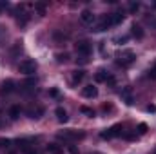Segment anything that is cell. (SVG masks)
<instances>
[{"instance_id": "obj_4", "label": "cell", "mask_w": 156, "mask_h": 154, "mask_svg": "<svg viewBox=\"0 0 156 154\" xmlns=\"http://www.w3.org/2000/svg\"><path fill=\"white\" fill-rule=\"evenodd\" d=\"M83 136H85V132H82V131H64V132H58L60 140H82Z\"/></svg>"}, {"instance_id": "obj_27", "label": "cell", "mask_w": 156, "mask_h": 154, "mask_svg": "<svg viewBox=\"0 0 156 154\" xmlns=\"http://www.w3.org/2000/svg\"><path fill=\"white\" fill-rule=\"evenodd\" d=\"M9 140L7 138H0V149H5V147H9Z\"/></svg>"}, {"instance_id": "obj_13", "label": "cell", "mask_w": 156, "mask_h": 154, "mask_svg": "<svg viewBox=\"0 0 156 154\" xmlns=\"http://www.w3.org/2000/svg\"><path fill=\"white\" fill-rule=\"evenodd\" d=\"M35 85H37V80H26V82L20 83V89H22L24 93H29V91L35 89Z\"/></svg>"}, {"instance_id": "obj_30", "label": "cell", "mask_w": 156, "mask_h": 154, "mask_svg": "<svg viewBox=\"0 0 156 154\" xmlns=\"http://www.w3.org/2000/svg\"><path fill=\"white\" fill-rule=\"evenodd\" d=\"M105 83L113 87V85H115V76H111V75H109V78H107V82H105Z\"/></svg>"}, {"instance_id": "obj_11", "label": "cell", "mask_w": 156, "mask_h": 154, "mask_svg": "<svg viewBox=\"0 0 156 154\" xmlns=\"http://www.w3.org/2000/svg\"><path fill=\"white\" fill-rule=\"evenodd\" d=\"M80 20H82L83 24H93V22H94V15H93V11L83 9V11L80 13Z\"/></svg>"}, {"instance_id": "obj_3", "label": "cell", "mask_w": 156, "mask_h": 154, "mask_svg": "<svg viewBox=\"0 0 156 154\" xmlns=\"http://www.w3.org/2000/svg\"><path fill=\"white\" fill-rule=\"evenodd\" d=\"M122 134H123V127H122V123H116V125L105 129L100 136H102L104 140H111V138H118V136H122Z\"/></svg>"}, {"instance_id": "obj_23", "label": "cell", "mask_w": 156, "mask_h": 154, "mask_svg": "<svg viewBox=\"0 0 156 154\" xmlns=\"http://www.w3.org/2000/svg\"><path fill=\"white\" fill-rule=\"evenodd\" d=\"M136 131H138V136H144V134H145V132H147V131H149V127H147V125H145V123H140V125H138V129H136Z\"/></svg>"}, {"instance_id": "obj_20", "label": "cell", "mask_w": 156, "mask_h": 154, "mask_svg": "<svg viewBox=\"0 0 156 154\" xmlns=\"http://www.w3.org/2000/svg\"><path fill=\"white\" fill-rule=\"evenodd\" d=\"M16 22H18L20 26H26V22H27V15H26V13H22V7L18 9V15H16Z\"/></svg>"}, {"instance_id": "obj_29", "label": "cell", "mask_w": 156, "mask_h": 154, "mask_svg": "<svg viewBox=\"0 0 156 154\" xmlns=\"http://www.w3.org/2000/svg\"><path fill=\"white\" fill-rule=\"evenodd\" d=\"M67 151H69L71 154H78V149L75 147V145H67Z\"/></svg>"}, {"instance_id": "obj_19", "label": "cell", "mask_w": 156, "mask_h": 154, "mask_svg": "<svg viewBox=\"0 0 156 154\" xmlns=\"http://www.w3.org/2000/svg\"><path fill=\"white\" fill-rule=\"evenodd\" d=\"M94 78H96V82H107V78H109V73L105 71V69H98L96 71V75H94Z\"/></svg>"}, {"instance_id": "obj_15", "label": "cell", "mask_w": 156, "mask_h": 154, "mask_svg": "<svg viewBox=\"0 0 156 154\" xmlns=\"http://www.w3.org/2000/svg\"><path fill=\"white\" fill-rule=\"evenodd\" d=\"M9 118L11 120H18L20 114H22V109H20V105H13V107H9Z\"/></svg>"}, {"instance_id": "obj_7", "label": "cell", "mask_w": 156, "mask_h": 154, "mask_svg": "<svg viewBox=\"0 0 156 154\" xmlns=\"http://www.w3.org/2000/svg\"><path fill=\"white\" fill-rule=\"evenodd\" d=\"M120 96H122V100H123L127 105H133V103H134V96H133V89H131V87H123L122 93H120Z\"/></svg>"}, {"instance_id": "obj_18", "label": "cell", "mask_w": 156, "mask_h": 154, "mask_svg": "<svg viewBox=\"0 0 156 154\" xmlns=\"http://www.w3.org/2000/svg\"><path fill=\"white\" fill-rule=\"evenodd\" d=\"M55 114H56V120H58L60 123H66V121H67V113H66V109L58 107V109L55 111Z\"/></svg>"}, {"instance_id": "obj_22", "label": "cell", "mask_w": 156, "mask_h": 154, "mask_svg": "<svg viewBox=\"0 0 156 154\" xmlns=\"http://www.w3.org/2000/svg\"><path fill=\"white\" fill-rule=\"evenodd\" d=\"M67 58H69L67 53H58V54H56V62H58V64H66Z\"/></svg>"}, {"instance_id": "obj_33", "label": "cell", "mask_w": 156, "mask_h": 154, "mask_svg": "<svg viewBox=\"0 0 156 154\" xmlns=\"http://www.w3.org/2000/svg\"><path fill=\"white\" fill-rule=\"evenodd\" d=\"M153 7H154V9H156V2H154V4H153Z\"/></svg>"}, {"instance_id": "obj_17", "label": "cell", "mask_w": 156, "mask_h": 154, "mask_svg": "<svg viewBox=\"0 0 156 154\" xmlns=\"http://www.w3.org/2000/svg\"><path fill=\"white\" fill-rule=\"evenodd\" d=\"M131 35H133L136 40H142V38H144V29H142L140 26L133 24V27H131Z\"/></svg>"}, {"instance_id": "obj_31", "label": "cell", "mask_w": 156, "mask_h": 154, "mask_svg": "<svg viewBox=\"0 0 156 154\" xmlns=\"http://www.w3.org/2000/svg\"><path fill=\"white\" fill-rule=\"evenodd\" d=\"M76 62H80V64H87V58H85V56H80V58H76Z\"/></svg>"}, {"instance_id": "obj_26", "label": "cell", "mask_w": 156, "mask_h": 154, "mask_svg": "<svg viewBox=\"0 0 156 154\" xmlns=\"http://www.w3.org/2000/svg\"><path fill=\"white\" fill-rule=\"evenodd\" d=\"M80 111H82V113H83V114L91 116V118H93V116H94V111H93V109H89V107H80Z\"/></svg>"}, {"instance_id": "obj_1", "label": "cell", "mask_w": 156, "mask_h": 154, "mask_svg": "<svg viewBox=\"0 0 156 154\" xmlns=\"http://www.w3.org/2000/svg\"><path fill=\"white\" fill-rule=\"evenodd\" d=\"M134 53L133 51H129V49H125V51H120L116 54V65L120 67H129L133 62H134Z\"/></svg>"}, {"instance_id": "obj_6", "label": "cell", "mask_w": 156, "mask_h": 154, "mask_svg": "<svg viewBox=\"0 0 156 154\" xmlns=\"http://www.w3.org/2000/svg\"><path fill=\"white\" fill-rule=\"evenodd\" d=\"M15 91H16V87H15V82H13V80L2 82V85H0V94H2V96L11 94V93H15Z\"/></svg>"}, {"instance_id": "obj_24", "label": "cell", "mask_w": 156, "mask_h": 154, "mask_svg": "<svg viewBox=\"0 0 156 154\" xmlns=\"http://www.w3.org/2000/svg\"><path fill=\"white\" fill-rule=\"evenodd\" d=\"M35 9L38 11L40 15H45V4H42V2H38V4H35Z\"/></svg>"}, {"instance_id": "obj_9", "label": "cell", "mask_w": 156, "mask_h": 154, "mask_svg": "<svg viewBox=\"0 0 156 154\" xmlns=\"http://www.w3.org/2000/svg\"><path fill=\"white\" fill-rule=\"evenodd\" d=\"M107 27H111V22H109V16H104L100 22H96V24H94L93 31H98V33H100V31H105Z\"/></svg>"}, {"instance_id": "obj_32", "label": "cell", "mask_w": 156, "mask_h": 154, "mask_svg": "<svg viewBox=\"0 0 156 154\" xmlns=\"http://www.w3.org/2000/svg\"><path fill=\"white\" fill-rule=\"evenodd\" d=\"M147 111H149V113H154L156 107H154V105H149V107H147Z\"/></svg>"}, {"instance_id": "obj_8", "label": "cell", "mask_w": 156, "mask_h": 154, "mask_svg": "<svg viewBox=\"0 0 156 154\" xmlns=\"http://www.w3.org/2000/svg\"><path fill=\"white\" fill-rule=\"evenodd\" d=\"M42 114H44V107H42V105H31V107L27 109V116L33 118V120L42 118Z\"/></svg>"}, {"instance_id": "obj_10", "label": "cell", "mask_w": 156, "mask_h": 154, "mask_svg": "<svg viewBox=\"0 0 156 154\" xmlns=\"http://www.w3.org/2000/svg\"><path fill=\"white\" fill-rule=\"evenodd\" d=\"M82 94H83V98H96L98 96V89L94 85H85L82 89Z\"/></svg>"}, {"instance_id": "obj_21", "label": "cell", "mask_w": 156, "mask_h": 154, "mask_svg": "<svg viewBox=\"0 0 156 154\" xmlns=\"http://www.w3.org/2000/svg\"><path fill=\"white\" fill-rule=\"evenodd\" d=\"M22 151H24V154H37V151L31 145H27L26 142H22Z\"/></svg>"}, {"instance_id": "obj_5", "label": "cell", "mask_w": 156, "mask_h": 154, "mask_svg": "<svg viewBox=\"0 0 156 154\" xmlns=\"http://www.w3.org/2000/svg\"><path fill=\"white\" fill-rule=\"evenodd\" d=\"M75 49H76V54L87 58V56H89V53H91V44H89L87 40H80V42H76Z\"/></svg>"}, {"instance_id": "obj_28", "label": "cell", "mask_w": 156, "mask_h": 154, "mask_svg": "<svg viewBox=\"0 0 156 154\" xmlns=\"http://www.w3.org/2000/svg\"><path fill=\"white\" fill-rule=\"evenodd\" d=\"M149 76L153 78V80H156V64L151 67V71H149Z\"/></svg>"}, {"instance_id": "obj_25", "label": "cell", "mask_w": 156, "mask_h": 154, "mask_svg": "<svg viewBox=\"0 0 156 154\" xmlns=\"http://www.w3.org/2000/svg\"><path fill=\"white\" fill-rule=\"evenodd\" d=\"M138 9H140V4H138V2H131V4H129V11H131V13H136Z\"/></svg>"}, {"instance_id": "obj_2", "label": "cell", "mask_w": 156, "mask_h": 154, "mask_svg": "<svg viewBox=\"0 0 156 154\" xmlns=\"http://www.w3.org/2000/svg\"><path fill=\"white\" fill-rule=\"evenodd\" d=\"M37 62L35 60H24V62H20V65H18V71L22 73V75H27V76H31V75H35L37 73Z\"/></svg>"}, {"instance_id": "obj_14", "label": "cell", "mask_w": 156, "mask_h": 154, "mask_svg": "<svg viewBox=\"0 0 156 154\" xmlns=\"http://www.w3.org/2000/svg\"><path fill=\"white\" fill-rule=\"evenodd\" d=\"M83 76H85V71H82V69H78V71H73V76H71V83H73V85L80 83V82L83 80Z\"/></svg>"}, {"instance_id": "obj_16", "label": "cell", "mask_w": 156, "mask_h": 154, "mask_svg": "<svg viewBox=\"0 0 156 154\" xmlns=\"http://www.w3.org/2000/svg\"><path fill=\"white\" fill-rule=\"evenodd\" d=\"M47 152L49 154H64V147L58 143H49L47 145Z\"/></svg>"}, {"instance_id": "obj_34", "label": "cell", "mask_w": 156, "mask_h": 154, "mask_svg": "<svg viewBox=\"0 0 156 154\" xmlns=\"http://www.w3.org/2000/svg\"><path fill=\"white\" fill-rule=\"evenodd\" d=\"M11 154H15V152H11Z\"/></svg>"}, {"instance_id": "obj_12", "label": "cell", "mask_w": 156, "mask_h": 154, "mask_svg": "<svg viewBox=\"0 0 156 154\" xmlns=\"http://www.w3.org/2000/svg\"><path fill=\"white\" fill-rule=\"evenodd\" d=\"M107 16H109L111 27H113V26H118V24H122V22H123V18H125L122 13H111V15H107Z\"/></svg>"}]
</instances>
